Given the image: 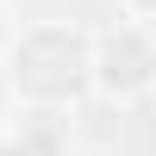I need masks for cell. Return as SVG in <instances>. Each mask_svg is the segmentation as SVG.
I'll use <instances>...</instances> for the list:
<instances>
[{
    "label": "cell",
    "instance_id": "7a4b0ae2",
    "mask_svg": "<svg viewBox=\"0 0 156 156\" xmlns=\"http://www.w3.org/2000/svg\"><path fill=\"white\" fill-rule=\"evenodd\" d=\"M87 81H94V94L112 100V106L144 100L150 87H156V37H150L137 19L100 25V31H94V62H87Z\"/></svg>",
    "mask_w": 156,
    "mask_h": 156
},
{
    "label": "cell",
    "instance_id": "277c9868",
    "mask_svg": "<svg viewBox=\"0 0 156 156\" xmlns=\"http://www.w3.org/2000/svg\"><path fill=\"white\" fill-rule=\"evenodd\" d=\"M125 12H131V19L144 25V19H156V0H125Z\"/></svg>",
    "mask_w": 156,
    "mask_h": 156
},
{
    "label": "cell",
    "instance_id": "6da1fadb",
    "mask_svg": "<svg viewBox=\"0 0 156 156\" xmlns=\"http://www.w3.org/2000/svg\"><path fill=\"white\" fill-rule=\"evenodd\" d=\"M87 62H94V37L81 25H25L6 50V81L31 112H62L81 87H94Z\"/></svg>",
    "mask_w": 156,
    "mask_h": 156
},
{
    "label": "cell",
    "instance_id": "3957f363",
    "mask_svg": "<svg viewBox=\"0 0 156 156\" xmlns=\"http://www.w3.org/2000/svg\"><path fill=\"white\" fill-rule=\"evenodd\" d=\"M0 156H62V112H25L12 137H0Z\"/></svg>",
    "mask_w": 156,
    "mask_h": 156
},
{
    "label": "cell",
    "instance_id": "5b68a950",
    "mask_svg": "<svg viewBox=\"0 0 156 156\" xmlns=\"http://www.w3.org/2000/svg\"><path fill=\"white\" fill-rule=\"evenodd\" d=\"M12 37H19V31H12V19H6V6H0V56L12 50Z\"/></svg>",
    "mask_w": 156,
    "mask_h": 156
}]
</instances>
